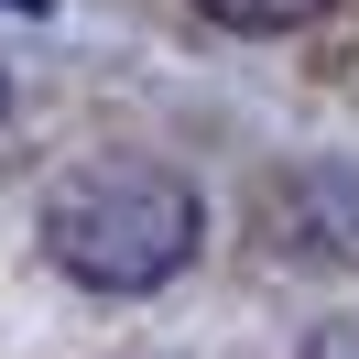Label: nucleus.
Segmentation results:
<instances>
[{"mask_svg":"<svg viewBox=\"0 0 359 359\" xmlns=\"http://www.w3.org/2000/svg\"><path fill=\"white\" fill-rule=\"evenodd\" d=\"M207 240V196L153 153H98L55 175L44 196V262L88 294H163Z\"/></svg>","mask_w":359,"mask_h":359,"instance_id":"f257e3e1","label":"nucleus"},{"mask_svg":"<svg viewBox=\"0 0 359 359\" xmlns=\"http://www.w3.org/2000/svg\"><path fill=\"white\" fill-rule=\"evenodd\" d=\"M305 359H359V316H337V327L305 337Z\"/></svg>","mask_w":359,"mask_h":359,"instance_id":"20e7f679","label":"nucleus"},{"mask_svg":"<svg viewBox=\"0 0 359 359\" xmlns=\"http://www.w3.org/2000/svg\"><path fill=\"white\" fill-rule=\"evenodd\" d=\"M0 120H11V76H0Z\"/></svg>","mask_w":359,"mask_h":359,"instance_id":"39448f33","label":"nucleus"},{"mask_svg":"<svg viewBox=\"0 0 359 359\" xmlns=\"http://www.w3.org/2000/svg\"><path fill=\"white\" fill-rule=\"evenodd\" d=\"M207 22H229V33H305L327 0H196Z\"/></svg>","mask_w":359,"mask_h":359,"instance_id":"7ed1b4c3","label":"nucleus"},{"mask_svg":"<svg viewBox=\"0 0 359 359\" xmlns=\"http://www.w3.org/2000/svg\"><path fill=\"white\" fill-rule=\"evenodd\" d=\"M262 250L294 272H359V163H283L262 185Z\"/></svg>","mask_w":359,"mask_h":359,"instance_id":"f03ea898","label":"nucleus"}]
</instances>
